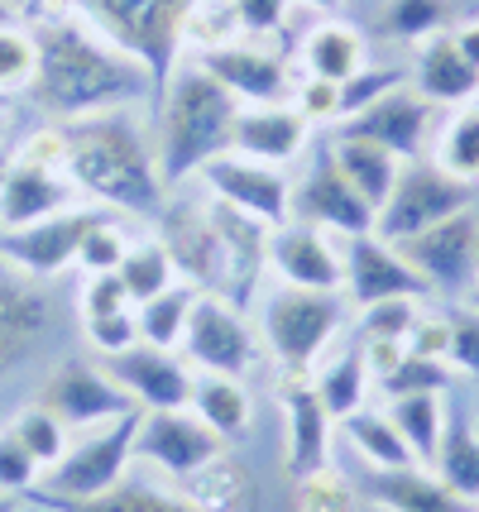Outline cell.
<instances>
[{
  "mask_svg": "<svg viewBox=\"0 0 479 512\" xmlns=\"http://www.w3.org/2000/svg\"><path fill=\"white\" fill-rule=\"evenodd\" d=\"M29 39L39 53L29 91L44 111L63 115V120L106 115L125 101L154 96L149 72L68 0H34L29 5Z\"/></svg>",
  "mask_w": 479,
  "mask_h": 512,
  "instance_id": "obj_1",
  "label": "cell"
},
{
  "mask_svg": "<svg viewBox=\"0 0 479 512\" xmlns=\"http://www.w3.org/2000/svg\"><path fill=\"white\" fill-rule=\"evenodd\" d=\"M63 139H68L63 173L77 192L111 201L120 211H139V216L163 206L159 154L144 144L130 115H87L72 130H63Z\"/></svg>",
  "mask_w": 479,
  "mask_h": 512,
  "instance_id": "obj_2",
  "label": "cell"
},
{
  "mask_svg": "<svg viewBox=\"0 0 479 512\" xmlns=\"http://www.w3.org/2000/svg\"><path fill=\"white\" fill-rule=\"evenodd\" d=\"M159 120V178L163 187H173V182L202 173L211 158L230 154L240 101L216 77H206L202 67H187V72H173L159 101Z\"/></svg>",
  "mask_w": 479,
  "mask_h": 512,
  "instance_id": "obj_3",
  "label": "cell"
},
{
  "mask_svg": "<svg viewBox=\"0 0 479 512\" xmlns=\"http://www.w3.org/2000/svg\"><path fill=\"white\" fill-rule=\"evenodd\" d=\"M202 5L206 0H87L92 20L149 72L154 101H163V91L173 82L178 53L187 44V24Z\"/></svg>",
  "mask_w": 479,
  "mask_h": 512,
  "instance_id": "obj_4",
  "label": "cell"
},
{
  "mask_svg": "<svg viewBox=\"0 0 479 512\" xmlns=\"http://www.w3.org/2000/svg\"><path fill=\"white\" fill-rule=\"evenodd\" d=\"M345 326V297L341 292H307L283 288L264 302V345L274 350L283 374L307 379L326 355V345Z\"/></svg>",
  "mask_w": 479,
  "mask_h": 512,
  "instance_id": "obj_5",
  "label": "cell"
},
{
  "mask_svg": "<svg viewBox=\"0 0 479 512\" xmlns=\"http://www.w3.org/2000/svg\"><path fill=\"white\" fill-rule=\"evenodd\" d=\"M470 206H475V187L446 178L436 163H403L393 192H388V201L374 216V235L388 240V245H403L412 235L470 211Z\"/></svg>",
  "mask_w": 479,
  "mask_h": 512,
  "instance_id": "obj_6",
  "label": "cell"
},
{
  "mask_svg": "<svg viewBox=\"0 0 479 512\" xmlns=\"http://www.w3.org/2000/svg\"><path fill=\"white\" fill-rule=\"evenodd\" d=\"M139 422H144V412H125V417H115L106 422L96 436H87L77 450H68L53 474H48V484L39 493H53V498H96V493L115 489L120 479H125V465H130V455H135V436H139Z\"/></svg>",
  "mask_w": 479,
  "mask_h": 512,
  "instance_id": "obj_7",
  "label": "cell"
},
{
  "mask_svg": "<svg viewBox=\"0 0 479 512\" xmlns=\"http://www.w3.org/2000/svg\"><path fill=\"white\" fill-rule=\"evenodd\" d=\"M101 221V211H58V216H44L34 225H20V230H5L0 235V259L20 268L24 278H53L63 268L77 264V249H82V235Z\"/></svg>",
  "mask_w": 479,
  "mask_h": 512,
  "instance_id": "obj_8",
  "label": "cell"
},
{
  "mask_svg": "<svg viewBox=\"0 0 479 512\" xmlns=\"http://www.w3.org/2000/svg\"><path fill=\"white\" fill-rule=\"evenodd\" d=\"M187 359L206 369V374H226V379H240L259 364V340L250 335V326L230 312L226 302L216 297H197L192 307V321H187L183 335Z\"/></svg>",
  "mask_w": 479,
  "mask_h": 512,
  "instance_id": "obj_9",
  "label": "cell"
},
{
  "mask_svg": "<svg viewBox=\"0 0 479 512\" xmlns=\"http://www.w3.org/2000/svg\"><path fill=\"white\" fill-rule=\"evenodd\" d=\"M44 407L63 426H106L115 417H125V412H135L139 402L111 374L92 369L87 359H68L44 383Z\"/></svg>",
  "mask_w": 479,
  "mask_h": 512,
  "instance_id": "obj_10",
  "label": "cell"
},
{
  "mask_svg": "<svg viewBox=\"0 0 479 512\" xmlns=\"http://www.w3.org/2000/svg\"><path fill=\"white\" fill-rule=\"evenodd\" d=\"M135 455L149 465L168 469L173 479H187L192 469L211 465L216 455H226V441L197 417V412H144L135 436Z\"/></svg>",
  "mask_w": 479,
  "mask_h": 512,
  "instance_id": "obj_11",
  "label": "cell"
},
{
  "mask_svg": "<svg viewBox=\"0 0 479 512\" xmlns=\"http://www.w3.org/2000/svg\"><path fill=\"white\" fill-rule=\"evenodd\" d=\"M345 297L365 312V307L388 302V297H432V288L398 254V245H388V240H379L369 230V235H350V249H345Z\"/></svg>",
  "mask_w": 479,
  "mask_h": 512,
  "instance_id": "obj_12",
  "label": "cell"
},
{
  "mask_svg": "<svg viewBox=\"0 0 479 512\" xmlns=\"http://www.w3.org/2000/svg\"><path fill=\"white\" fill-rule=\"evenodd\" d=\"M398 254L427 278V288H441V292L465 288V283L479 273V221H475V211H460V216H451V221H441V225H432V230H422V235L403 240Z\"/></svg>",
  "mask_w": 479,
  "mask_h": 512,
  "instance_id": "obj_13",
  "label": "cell"
},
{
  "mask_svg": "<svg viewBox=\"0 0 479 512\" xmlns=\"http://www.w3.org/2000/svg\"><path fill=\"white\" fill-rule=\"evenodd\" d=\"M202 178L211 187V197L235 206V211H245V216H254V221H264V225L288 221L293 192H288V182H283V173H278L274 163H254L245 154H221L202 168Z\"/></svg>",
  "mask_w": 479,
  "mask_h": 512,
  "instance_id": "obj_14",
  "label": "cell"
},
{
  "mask_svg": "<svg viewBox=\"0 0 479 512\" xmlns=\"http://www.w3.org/2000/svg\"><path fill=\"white\" fill-rule=\"evenodd\" d=\"M293 206L302 225H317V230H341V235H369L374 230V206L345 182L331 149H317Z\"/></svg>",
  "mask_w": 479,
  "mask_h": 512,
  "instance_id": "obj_15",
  "label": "cell"
},
{
  "mask_svg": "<svg viewBox=\"0 0 479 512\" xmlns=\"http://www.w3.org/2000/svg\"><path fill=\"white\" fill-rule=\"evenodd\" d=\"M269 264L283 278V288L307 292H341L345 288V254L331 249V240L317 225H274L269 230Z\"/></svg>",
  "mask_w": 479,
  "mask_h": 512,
  "instance_id": "obj_16",
  "label": "cell"
},
{
  "mask_svg": "<svg viewBox=\"0 0 479 512\" xmlns=\"http://www.w3.org/2000/svg\"><path fill=\"white\" fill-rule=\"evenodd\" d=\"M427 125H432V101L417 96V91H408V82H403L398 91L379 96L374 106L350 115L341 134H355V139H369V144H384L398 163H412V158L422 154V144H427Z\"/></svg>",
  "mask_w": 479,
  "mask_h": 512,
  "instance_id": "obj_17",
  "label": "cell"
},
{
  "mask_svg": "<svg viewBox=\"0 0 479 512\" xmlns=\"http://www.w3.org/2000/svg\"><path fill=\"white\" fill-rule=\"evenodd\" d=\"M111 379L135 402H144L149 412H183V407H192V383H197L192 369L173 350L144 345V340L135 350L111 359Z\"/></svg>",
  "mask_w": 479,
  "mask_h": 512,
  "instance_id": "obj_18",
  "label": "cell"
},
{
  "mask_svg": "<svg viewBox=\"0 0 479 512\" xmlns=\"http://www.w3.org/2000/svg\"><path fill=\"white\" fill-rule=\"evenodd\" d=\"M278 407H283V422H288V479H307V474H317V469L331 465V417H326V407L317 402L312 393V379H293V374H283L274 388Z\"/></svg>",
  "mask_w": 479,
  "mask_h": 512,
  "instance_id": "obj_19",
  "label": "cell"
},
{
  "mask_svg": "<svg viewBox=\"0 0 479 512\" xmlns=\"http://www.w3.org/2000/svg\"><path fill=\"white\" fill-rule=\"evenodd\" d=\"M72 178L63 168H48L34 158H10V168L0 173V225L20 230L44 216H58L72 206Z\"/></svg>",
  "mask_w": 479,
  "mask_h": 512,
  "instance_id": "obj_20",
  "label": "cell"
},
{
  "mask_svg": "<svg viewBox=\"0 0 479 512\" xmlns=\"http://www.w3.org/2000/svg\"><path fill=\"white\" fill-rule=\"evenodd\" d=\"M163 249L173 268L183 273L192 288H226V254H221V235H216V221L211 211H197V206H173L163 216Z\"/></svg>",
  "mask_w": 479,
  "mask_h": 512,
  "instance_id": "obj_21",
  "label": "cell"
},
{
  "mask_svg": "<svg viewBox=\"0 0 479 512\" xmlns=\"http://www.w3.org/2000/svg\"><path fill=\"white\" fill-rule=\"evenodd\" d=\"M360 493L369 503H379L384 512H479L475 498L456 493L441 474H427L422 465H403V469L365 465Z\"/></svg>",
  "mask_w": 479,
  "mask_h": 512,
  "instance_id": "obj_22",
  "label": "cell"
},
{
  "mask_svg": "<svg viewBox=\"0 0 479 512\" xmlns=\"http://www.w3.org/2000/svg\"><path fill=\"white\" fill-rule=\"evenodd\" d=\"M53 326V302L20 273L0 268V374L34 355Z\"/></svg>",
  "mask_w": 479,
  "mask_h": 512,
  "instance_id": "obj_23",
  "label": "cell"
},
{
  "mask_svg": "<svg viewBox=\"0 0 479 512\" xmlns=\"http://www.w3.org/2000/svg\"><path fill=\"white\" fill-rule=\"evenodd\" d=\"M202 72L216 77L235 101H250V106H278L288 96V67L274 53L245 44H211L202 53Z\"/></svg>",
  "mask_w": 479,
  "mask_h": 512,
  "instance_id": "obj_24",
  "label": "cell"
},
{
  "mask_svg": "<svg viewBox=\"0 0 479 512\" xmlns=\"http://www.w3.org/2000/svg\"><path fill=\"white\" fill-rule=\"evenodd\" d=\"M211 221H216V235H221V254H226V292L230 302H250L254 278L269 259V230L274 225L254 221L245 211H235L226 201L211 206Z\"/></svg>",
  "mask_w": 479,
  "mask_h": 512,
  "instance_id": "obj_25",
  "label": "cell"
},
{
  "mask_svg": "<svg viewBox=\"0 0 479 512\" xmlns=\"http://www.w3.org/2000/svg\"><path fill=\"white\" fill-rule=\"evenodd\" d=\"M307 144V120L288 106H259V111H240L235 120V154L254 158V163H288L302 154Z\"/></svg>",
  "mask_w": 479,
  "mask_h": 512,
  "instance_id": "obj_26",
  "label": "cell"
},
{
  "mask_svg": "<svg viewBox=\"0 0 479 512\" xmlns=\"http://www.w3.org/2000/svg\"><path fill=\"white\" fill-rule=\"evenodd\" d=\"M417 96H427L432 106H456V101H475L479 91V67L460 58L451 34H432L417 48Z\"/></svg>",
  "mask_w": 479,
  "mask_h": 512,
  "instance_id": "obj_27",
  "label": "cell"
},
{
  "mask_svg": "<svg viewBox=\"0 0 479 512\" xmlns=\"http://www.w3.org/2000/svg\"><path fill=\"white\" fill-rule=\"evenodd\" d=\"M29 498L48 512H202V508H192L187 498L159 493L154 484H144V479H120L115 489L96 493V498H53V493H39V489H29Z\"/></svg>",
  "mask_w": 479,
  "mask_h": 512,
  "instance_id": "obj_28",
  "label": "cell"
},
{
  "mask_svg": "<svg viewBox=\"0 0 479 512\" xmlns=\"http://www.w3.org/2000/svg\"><path fill=\"white\" fill-rule=\"evenodd\" d=\"M432 465L451 489L479 503V431L465 402H446V426H441V446H436Z\"/></svg>",
  "mask_w": 479,
  "mask_h": 512,
  "instance_id": "obj_29",
  "label": "cell"
},
{
  "mask_svg": "<svg viewBox=\"0 0 479 512\" xmlns=\"http://www.w3.org/2000/svg\"><path fill=\"white\" fill-rule=\"evenodd\" d=\"M183 498L202 512H250L254 508V479L245 474V465L235 455H216L211 465L192 469L183 479Z\"/></svg>",
  "mask_w": 479,
  "mask_h": 512,
  "instance_id": "obj_30",
  "label": "cell"
},
{
  "mask_svg": "<svg viewBox=\"0 0 479 512\" xmlns=\"http://www.w3.org/2000/svg\"><path fill=\"white\" fill-rule=\"evenodd\" d=\"M331 154H336V168L345 173V182H350V187L374 206V216H379V206L388 201L403 163L388 154L384 144H369V139H355V134H341Z\"/></svg>",
  "mask_w": 479,
  "mask_h": 512,
  "instance_id": "obj_31",
  "label": "cell"
},
{
  "mask_svg": "<svg viewBox=\"0 0 479 512\" xmlns=\"http://www.w3.org/2000/svg\"><path fill=\"white\" fill-rule=\"evenodd\" d=\"M192 412H197L221 441L245 436L254 422L250 393L240 388V379H226V374H202V379L192 383Z\"/></svg>",
  "mask_w": 479,
  "mask_h": 512,
  "instance_id": "obj_32",
  "label": "cell"
},
{
  "mask_svg": "<svg viewBox=\"0 0 479 512\" xmlns=\"http://www.w3.org/2000/svg\"><path fill=\"white\" fill-rule=\"evenodd\" d=\"M302 63H307V77H326V82H345L365 67V39L350 29V24L326 20L307 34L302 44Z\"/></svg>",
  "mask_w": 479,
  "mask_h": 512,
  "instance_id": "obj_33",
  "label": "cell"
},
{
  "mask_svg": "<svg viewBox=\"0 0 479 512\" xmlns=\"http://www.w3.org/2000/svg\"><path fill=\"white\" fill-rule=\"evenodd\" d=\"M388 422L398 426V436L408 441L417 465H432L436 446H441V426H446V407L441 393H412V398L388 402Z\"/></svg>",
  "mask_w": 479,
  "mask_h": 512,
  "instance_id": "obj_34",
  "label": "cell"
},
{
  "mask_svg": "<svg viewBox=\"0 0 479 512\" xmlns=\"http://www.w3.org/2000/svg\"><path fill=\"white\" fill-rule=\"evenodd\" d=\"M432 163L446 173V178L465 182V187L479 182V101H465V106L441 125Z\"/></svg>",
  "mask_w": 479,
  "mask_h": 512,
  "instance_id": "obj_35",
  "label": "cell"
},
{
  "mask_svg": "<svg viewBox=\"0 0 479 512\" xmlns=\"http://www.w3.org/2000/svg\"><path fill=\"white\" fill-rule=\"evenodd\" d=\"M345 436H350V446L360 450V460L374 469H403V465H417L412 460L408 441L398 436V426L388 422V412H369V407H355L350 417H345Z\"/></svg>",
  "mask_w": 479,
  "mask_h": 512,
  "instance_id": "obj_36",
  "label": "cell"
},
{
  "mask_svg": "<svg viewBox=\"0 0 479 512\" xmlns=\"http://www.w3.org/2000/svg\"><path fill=\"white\" fill-rule=\"evenodd\" d=\"M197 297H202V292L192 288V283H173L168 292L149 297V302L135 312L139 316V340H144V345H159V350H178L183 335H187V321H192Z\"/></svg>",
  "mask_w": 479,
  "mask_h": 512,
  "instance_id": "obj_37",
  "label": "cell"
},
{
  "mask_svg": "<svg viewBox=\"0 0 479 512\" xmlns=\"http://www.w3.org/2000/svg\"><path fill=\"white\" fill-rule=\"evenodd\" d=\"M365 355L360 350H345L341 359H331L326 369H317L312 374V393H317V402L326 407V417L331 422H345L355 407H365Z\"/></svg>",
  "mask_w": 479,
  "mask_h": 512,
  "instance_id": "obj_38",
  "label": "cell"
},
{
  "mask_svg": "<svg viewBox=\"0 0 479 512\" xmlns=\"http://www.w3.org/2000/svg\"><path fill=\"white\" fill-rule=\"evenodd\" d=\"M115 273H120V283H125V292H130L135 307H144L149 297H159V292H168L178 283V268H173V259H168V249H163L159 240L130 245Z\"/></svg>",
  "mask_w": 479,
  "mask_h": 512,
  "instance_id": "obj_39",
  "label": "cell"
},
{
  "mask_svg": "<svg viewBox=\"0 0 479 512\" xmlns=\"http://www.w3.org/2000/svg\"><path fill=\"white\" fill-rule=\"evenodd\" d=\"M451 24V0H388L384 5V34L422 44L432 34H446Z\"/></svg>",
  "mask_w": 479,
  "mask_h": 512,
  "instance_id": "obj_40",
  "label": "cell"
},
{
  "mask_svg": "<svg viewBox=\"0 0 479 512\" xmlns=\"http://www.w3.org/2000/svg\"><path fill=\"white\" fill-rule=\"evenodd\" d=\"M10 436L39 460V469H53L63 455H68V426L58 422L44 402L29 407V412H20V422L10 426Z\"/></svg>",
  "mask_w": 479,
  "mask_h": 512,
  "instance_id": "obj_41",
  "label": "cell"
},
{
  "mask_svg": "<svg viewBox=\"0 0 479 512\" xmlns=\"http://www.w3.org/2000/svg\"><path fill=\"white\" fill-rule=\"evenodd\" d=\"M355 503H360V489L331 465L297 479V512H355Z\"/></svg>",
  "mask_w": 479,
  "mask_h": 512,
  "instance_id": "obj_42",
  "label": "cell"
},
{
  "mask_svg": "<svg viewBox=\"0 0 479 512\" xmlns=\"http://www.w3.org/2000/svg\"><path fill=\"white\" fill-rule=\"evenodd\" d=\"M379 388L393 398H412V393H446L451 388V369L446 359H422V355H403V364L379 379Z\"/></svg>",
  "mask_w": 479,
  "mask_h": 512,
  "instance_id": "obj_43",
  "label": "cell"
},
{
  "mask_svg": "<svg viewBox=\"0 0 479 512\" xmlns=\"http://www.w3.org/2000/svg\"><path fill=\"white\" fill-rule=\"evenodd\" d=\"M403 82H408V72H403V67H360L355 77H345L341 82V120H350L355 111L374 106L379 96L398 91Z\"/></svg>",
  "mask_w": 479,
  "mask_h": 512,
  "instance_id": "obj_44",
  "label": "cell"
},
{
  "mask_svg": "<svg viewBox=\"0 0 479 512\" xmlns=\"http://www.w3.org/2000/svg\"><path fill=\"white\" fill-rule=\"evenodd\" d=\"M34 67H39V53H34L29 29L5 24L0 29V91H24L34 82Z\"/></svg>",
  "mask_w": 479,
  "mask_h": 512,
  "instance_id": "obj_45",
  "label": "cell"
},
{
  "mask_svg": "<svg viewBox=\"0 0 479 512\" xmlns=\"http://www.w3.org/2000/svg\"><path fill=\"white\" fill-rule=\"evenodd\" d=\"M417 321V297H388L360 312V340H408Z\"/></svg>",
  "mask_w": 479,
  "mask_h": 512,
  "instance_id": "obj_46",
  "label": "cell"
},
{
  "mask_svg": "<svg viewBox=\"0 0 479 512\" xmlns=\"http://www.w3.org/2000/svg\"><path fill=\"white\" fill-rule=\"evenodd\" d=\"M446 326H451V350H446V364H456L460 374L479 379V307L475 302L451 307V312H446Z\"/></svg>",
  "mask_w": 479,
  "mask_h": 512,
  "instance_id": "obj_47",
  "label": "cell"
},
{
  "mask_svg": "<svg viewBox=\"0 0 479 512\" xmlns=\"http://www.w3.org/2000/svg\"><path fill=\"white\" fill-rule=\"evenodd\" d=\"M125 249H130V240L120 235V225H111L106 216L82 235V249H77V264L87 268V273H115L120 268V259H125Z\"/></svg>",
  "mask_w": 479,
  "mask_h": 512,
  "instance_id": "obj_48",
  "label": "cell"
},
{
  "mask_svg": "<svg viewBox=\"0 0 479 512\" xmlns=\"http://www.w3.org/2000/svg\"><path fill=\"white\" fill-rule=\"evenodd\" d=\"M87 340H92L101 355H125V350H135L139 345V316L135 307L130 312H115V316H96L87 321Z\"/></svg>",
  "mask_w": 479,
  "mask_h": 512,
  "instance_id": "obj_49",
  "label": "cell"
},
{
  "mask_svg": "<svg viewBox=\"0 0 479 512\" xmlns=\"http://www.w3.org/2000/svg\"><path fill=\"white\" fill-rule=\"evenodd\" d=\"M130 292L120 283V273H87V288H82V316L96 321V316H115V312H130Z\"/></svg>",
  "mask_w": 479,
  "mask_h": 512,
  "instance_id": "obj_50",
  "label": "cell"
},
{
  "mask_svg": "<svg viewBox=\"0 0 479 512\" xmlns=\"http://www.w3.org/2000/svg\"><path fill=\"white\" fill-rule=\"evenodd\" d=\"M34 479H39V460L5 431V436H0V489L5 493H29L34 489Z\"/></svg>",
  "mask_w": 479,
  "mask_h": 512,
  "instance_id": "obj_51",
  "label": "cell"
},
{
  "mask_svg": "<svg viewBox=\"0 0 479 512\" xmlns=\"http://www.w3.org/2000/svg\"><path fill=\"white\" fill-rule=\"evenodd\" d=\"M307 125L312 120H341V82H326V77H307L297 87V106H293Z\"/></svg>",
  "mask_w": 479,
  "mask_h": 512,
  "instance_id": "obj_52",
  "label": "cell"
},
{
  "mask_svg": "<svg viewBox=\"0 0 479 512\" xmlns=\"http://www.w3.org/2000/svg\"><path fill=\"white\" fill-rule=\"evenodd\" d=\"M403 345H408V355L446 359V350H451V326H446V316H417Z\"/></svg>",
  "mask_w": 479,
  "mask_h": 512,
  "instance_id": "obj_53",
  "label": "cell"
},
{
  "mask_svg": "<svg viewBox=\"0 0 479 512\" xmlns=\"http://www.w3.org/2000/svg\"><path fill=\"white\" fill-rule=\"evenodd\" d=\"M230 10H235V24L245 34H274L278 24H283L288 0H230Z\"/></svg>",
  "mask_w": 479,
  "mask_h": 512,
  "instance_id": "obj_54",
  "label": "cell"
},
{
  "mask_svg": "<svg viewBox=\"0 0 479 512\" xmlns=\"http://www.w3.org/2000/svg\"><path fill=\"white\" fill-rule=\"evenodd\" d=\"M360 355H365V374L384 379V374H393V369L403 364L408 345H403V340H360Z\"/></svg>",
  "mask_w": 479,
  "mask_h": 512,
  "instance_id": "obj_55",
  "label": "cell"
},
{
  "mask_svg": "<svg viewBox=\"0 0 479 512\" xmlns=\"http://www.w3.org/2000/svg\"><path fill=\"white\" fill-rule=\"evenodd\" d=\"M451 44L460 48V58H465V63L479 67V20H465V24H460L456 34H451Z\"/></svg>",
  "mask_w": 479,
  "mask_h": 512,
  "instance_id": "obj_56",
  "label": "cell"
},
{
  "mask_svg": "<svg viewBox=\"0 0 479 512\" xmlns=\"http://www.w3.org/2000/svg\"><path fill=\"white\" fill-rule=\"evenodd\" d=\"M302 5H312V10H341L345 0H302Z\"/></svg>",
  "mask_w": 479,
  "mask_h": 512,
  "instance_id": "obj_57",
  "label": "cell"
},
{
  "mask_svg": "<svg viewBox=\"0 0 479 512\" xmlns=\"http://www.w3.org/2000/svg\"><path fill=\"white\" fill-rule=\"evenodd\" d=\"M5 24H15V10H10V0H0V29Z\"/></svg>",
  "mask_w": 479,
  "mask_h": 512,
  "instance_id": "obj_58",
  "label": "cell"
},
{
  "mask_svg": "<svg viewBox=\"0 0 479 512\" xmlns=\"http://www.w3.org/2000/svg\"><path fill=\"white\" fill-rule=\"evenodd\" d=\"M0 512H15V493H0Z\"/></svg>",
  "mask_w": 479,
  "mask_h": 512,
  "instance_id": "obj_59",
  "label": "cell"
},
{
  "mask_svg": "<svg viewBox=\"0 0 479 512\" xmlns=\"http://www.w3.org/2000/svg\"><path fill=\"white\" fill-rule=\"evenodd\" d=\"M5 168H10V154H0V173H5Z\"/></svg>",
  "mask_w": 479,
  "mask_h": 512,
  "instance_id": "obj_60",
  "label": "cell"
},
{
  "mask_svg": "<svg viewBox=\"0 0 479 512\" xmlns=\"http://www.w3.org/2000/svg\"><path fill=\"white\" fill-rule=\"evenodd\" d=\"M475 307H479V292H475Z\"/></svg>",
  "mask_w": 479,
  "mask_h": 512,
  "instance_id": "obj_61",
  "label": "cell"
}]
</instances>
